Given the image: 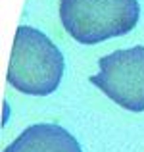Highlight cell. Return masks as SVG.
<instances>
[{
	"instance_id": "cell-1",
	"label": "cell",
	"mask_w": 144,
	"mask_h": 152,
	"mask_svg": "<svg viewBox=\"0 0 144 152\" xmlns=\"http://www.w3.org/2000/svg\"><path fill=\"white\" fill-rule=\"evenodd\" d=\"M63 54L42 31L17 27L8 62L6 81L23 94L46 96L58 89L63 75Z\"/></svg>"
},
{
	"instance_id": "cell-2",
	"label": "cell",
	"mask_w": 144,
	"mask_h": 152,
	"mask_svg": "<svg viewBox=\"0 0 144 152\" xmlns=\"http://www.w3.org/2000/svg\"><path fill=\"white\" fill-rule=\"evenodd\" d=\"M138 18V0H60L63 29L81 45L127 35Z\"/></svg>"
},
{
	"instance_id": "cell-3",
	"label": "cell",
	"mask_w": 144,
	"mask_h": 152,
	"mask_svg": "<svg viewBox=\"0 0 144 152\" xmlns=\"http://www.w3.org/2000/svg\"><path fill=\"white\" fill-rule=\"evenodd\" d=\"M100 73L89 79L115 104L144 112V46L115 50L98 60Z\"/></svg>"
},
{
	"instance_id": "cell-4",
	"label": "cell",
	"mask_w": 144,
	"mask_h": 152,
	"mask_svg": "<svg viewBox=\"0 0 144 152\" xmlns=\"http://www.w3.org/2000/svg\"><path fill=\"white\" fill-rule=\"evenodd\" d=\"M4 152H83L77 139L56 123L31 125Z\"/></svg>"
}]
</instances>
